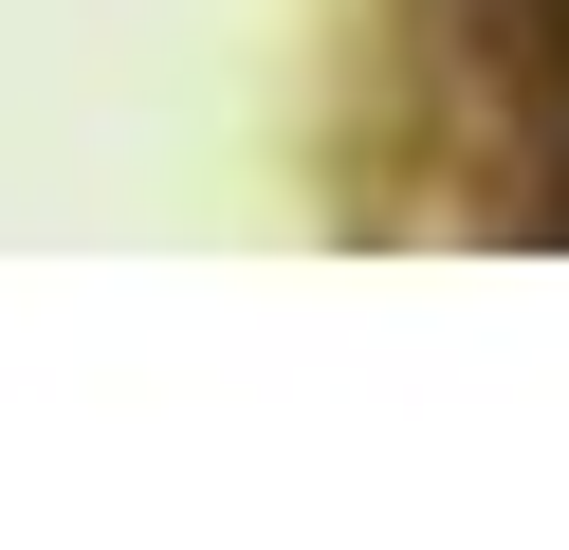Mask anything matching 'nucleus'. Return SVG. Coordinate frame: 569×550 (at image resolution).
<instances>
[]
</instances>
